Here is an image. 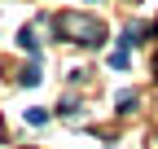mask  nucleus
<instances>
[{"instance_id": "1", "label": "nucleus", "mask_w": 158, "mask_h": 149, "mask_svg": "<svg viewBox=\"0 0 158 149\" xmlns=\"http://www.w3.org/2000/svg\"><path fill=\"white\" fill-rule=\"evenodd\" d=\"M57 31L66 40H79L84 48H101V40H106V26L97 18H79V13H62L57 18Z\"/></svg>"}, {"instance_id": "2", "label": "nucleus", "mask_w": 158, "mask_h": 149, "mask_svg": "<svg viewBox=\"0 0 158 149\" xmlns=\"http://www.w3.org/2000/svg\"><path fill=\"white\" fill-rule=\"evenodd\" d=\"M18 48L31 53V57H40V40H35V31H31V26H27V31H18Z\"/></svg>"}, {"instance_id": "3", "label": "nucleus", "mask_w": 158, "mask_h": 149, "mask_svg": "<svg viewBox=\"0 0 158 149\" xmlns=\"http://www.w3.org/2000/svg\"><path fill=\"white\" fill-rule=\"evenodd\" d=\"M18 83H22V88H35V83H40V57H35L22 74H18Z\"/></svg>"}, {"instance_id": "4", "label": "nucleus", "mask_w": 158, "mask_h": 149, "mask_svg": "<svg viewBox=\"0 0 158 149\" xmlns=\"http://www.w3.org/2000/svg\"><path fill=\"white\" fill-rule=\"evenodd\" d=\"M110 70H127V48L118 44V53H110Z\"/></svg>"}, {"instance_id": "5", "label": "nucleus", "mask_w": 158, "mask_h": 149, "mask_svg": "<svg viewBox=\"0 0 158 149\" xmlns=\"http://www.w3.org/2000/svg\"><path fill=\"white\" fill-rule=\"evenodd\" d=\"M27 123H31V127H40V123H48V110H40V105H35V110H27Z\"/></svg>"}, {"instance_id": "6", "label": "nucleus", "mask_w": 158, "mask_h": 149, "mask_svg": "<svg viewBox=\"0 0 158 149\" xmlns=\"http://www.w3.org/2000/svg\"><path fill=\"white\" fill-rule=\"evenodd\" d=\"M132 105H136V92H123V97H118V114H127Z\"/></svg>"}]
</instances>
